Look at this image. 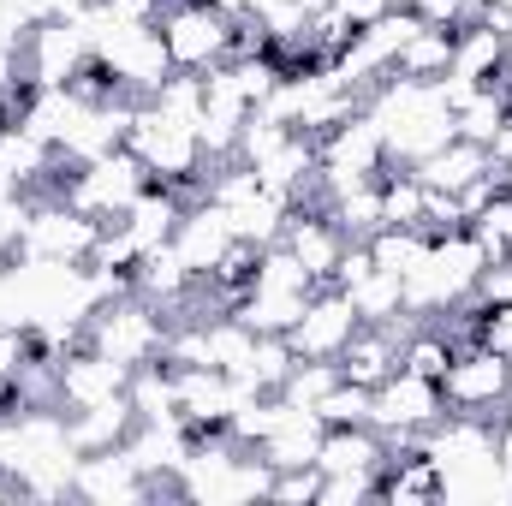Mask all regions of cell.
Here are the masks:
<instances>
[{
  "instance_id": "1",
  "label": "cell",
  "mask_w": 512,
  "mask_h": 506,
  "mask_svg": "<svg viewBox=\"0 0 512 506\" xmlns=\"http://www.w3.org/2000/svg\"><path fill=\"white\" fill-rule=\"evenodd\" d=\"M364 120L382 131L393 167H417V161H429L441 143L459 137L453 108H447L441 90L423 84V78H382V84L364 96Z\"/></svg>"
},
{
  "instance_id": "2",
  "label": "cell",
  "mask_w": 512,
  "mask_h": 506,
  "mask_svg": "<svg viewBox=\"0 0 512 506\" xmlns=\"http://www.w3.org/2000/svg\"><path fill=\"white\" fill-rule=\"evenodd\" d=\"M126 149L143 161V173H149V185H173L179 197H203V179H209V155H203V143H197V126L191 120H173L167 108H155V102H137V114H131V131H126Z\"/></svg>"
},
{
  "instance_id": "3",
  "label": "cell",
  "mask_w": 512,
  "mask_h": 506,
  "mask_svg": "<svg viewBox=\"0 0 512 506\" xmlns=\"http://www.w3.org/2000/svg\"><path fill=\"white\" fill-rule=\"evenodd\" d=\"M167 334H173V322H161V304H149V298H108L90 322H84V346H96V352H108L114 364H126V370H143V364H161L167 358Z\"/></svg>"
},
{
  "instance_id": "4",
  "label": "cell",
  "mask_w": 512,
  "mask_h": 506,
  "mask_svg": "<svg viewBox=\"0 0 512 506\" xmlns=\"http://www.w3.org/2000/svg\"><path fill=\"white\" fill-rule=\"evenodd\" d=\"M84 66H90V6L24 30V78L36 90H66Z\"/></svg>"
},
{
  "instance_id": "5",
  "label": "cell",
  "mask_w": 512,
  "mask_h": 506,
  "mask_svg": "<svg viewBox=\"0 0 512 506\" xmlns=\"http://www.w3.org/2000/svg\"><path fill=\"white\" fill-rule=\"evenodd\" d=\"M161 48H167L173 72H209V66L233 60V18L221 6L173 0L161 12Z\"/></svg>"
},
{
  "instance_id": "6",
  "label": "cell",
  "mask_w": 512,
  "mask_h": 506,
  "mask_svg": "<svg viewBox=\"0 0 512 506\" xmlns=\"http://www.w3.org/2000/svg\"><path fill=\"white\" fill-rule=\"evenodd\" d=\"M143 185H149L143 161H137L131 149H114V155H102V161H90V167H72V179L60 185V203H72V209H84L90 221L114 227Z\"/></svg>"
},
{
  "instance_id": "7",
  "label": "cell",
  "mask_w": 512,
  "mask_h": 506,
  "mask_svg": "<svg viewBox=\"0 0 512 506\" xmlns=\"http://www.w3.org/2000/svg\"><path fill=\"white\" fill-rule=\"evenodd\" d=\"M387 167V143L382 131L370 126L364 114L358 120H346L340 131H328V137H316V179H322V197H340V191H352V185H370V179H382Z\"/></svg>"
},
{
  "instance_id": "8",
  "label": "cell",
  "mask_w": 512,
  "mask_h": 506,
  "mask_svg": "<svg viewBox=\"0 0 512 506\" xmlns=\"http://www.w3.org/2000/svg\"><path fill=\"white\" fill-rule=\"evenodd\" d=\"M441 417H447V393H441V381L411 376V370H393V376L376 387V411H370V423L382 429L393 447L423 441Z\"/></svg>"
},
{
  "instance_id": "9",
  "label": "cell",
  "mask_w": 512,
  "mask_h": 506,
  "mask_svg": "<svg viewBox=\"0 0 512 506\" xmlns=\"http://www.w3.org/2000/svg\"><path fill=\"white\" fill-rule=\"evenodd\" d=\"M441 393H447V411H471V417H501V405L512 399V364L501 352H489L483 340L459 346L447 376H441Z\"/></svg>"
},
{
  "instance_id": "10",
  "label": "cell",
  "mask_w": 512,
  "mask_h": 506,
  "mask_svg": "<svg viewBox=\"0 0 512 506\" xmlns=\"http://www.w3.org/2000/svg\"><path fill=\"white\" fill-rule=\"evenodd\" d=\"M96 239H102V221H90L84 209H72V203L54 197V203L30 209V227L18 239V256H30V262H90Z\"/></svg>"
},
{
  "instance_id": "11",
  "label": "cell",
  "mask_w": 512,
  "mask_h": 506,
  "mask_svg": "<svg viewBox=\"0 0 512 506\" xmlns=\"http://www.w3.org/2000/svg\"><path fill=\"white\" fill-rule=\"evenodd\" d=\"M364 328V316L352 310V298L340 292V286H316V298L304 304V316L292 322V334H286V346L298 352V358H316V364H334L346 346H352V334Z\"/></svg>"
},
{
  "instance_id": "12",
  "label": "cell",
  "mask_w": 512,
  "mask_h": 506,
  "mask_svg": "<svg viewBox=\"0 0 512 506\" xmlns=\"http://www.w3.org/2000/svg\"><path fill=\"white\" fill-rule=\"evenodd\" d=\"M233 215L221 209V203H209V197H197V203H185V215H179V227H173V251L185 256V268L197 274V280H209L215 274V262L233 251Z\"/></svg>"
},
{
  "instance_id": "13",
  "label": "cell",
  "mask_w": 512,
  "mask_h": 506,
  "mask_svg": "<svg viewBox=\"0 0 512 506\" xmlns=\"http://www.w3.org/2000/svg\"><path fill=\"white\" fill-rule=\"evenodd\" d=\"M54 376H60V411H84V405L120 399V393L131 387L126 364H114V358H108V352H96V346L66 352V358L54 364Z\"/></svg>"
},
{
  "instance_id": "14",
  "label": "cell",
  "mask_w": 512,
  "mask_h": 506,
  "mask_svg": "<svg viewBox=\"0 0 512 506\" xmlns=\"http://www.w3.org/2000/svg\"><path fill=\"white\" fill-rule=\"evenodd\" d=\"M280 245L298 256L304 268H310V280L316 286H328L334 280V268H340V256H346V233L334 227V215H328V203L322 209H310V203H298L292 215H286V233H280Z\"/></svg>"
},
{
  "instance_id": "15",
  "label": "cell",
  "mask_w": 512,
  "mask_h": 506,
  "mask_svg": "<svg viewBox=\"0 0 512 506\" xmlns=\"http://www.w3.org/2000/svg\"><path fill=\"white\" fill-rule=\"evenodd\" d=\"M72 495H78V501H102V506H114V501L131 506V501H143V495H149V477L131 465L126 447H108V453H78Z\"/></svg>"
},
{
  "instance_id": "16",
  "label": "cell",
  "mask_w": 512,
  "mask_h": 506,
  "mask_svg": "<svg viewBox=\"0 0 512 506\" xmlns=\"http://www.w3.org/2000/svg\"><path fill=\"white\" fill-rule=\"evenodd\" d=\"M286 399V393H280ZM322 435H328V423L316 417V411H304V405H292L286 399V411H280V423L256 441V453L268 459V471H292V465H316V453H322Z\"/></svg>"
},
{
  "instance_id": "17",
  "label": "cell",
  "mask_w": 512,
  "mask_h": 506,
  "mask_svg": "<svg viewBox=\"0 0 512 506\" xmlns=\"http://www.w3.org/2000/svg\"><path fill=\"white\" fill-rule=\"evenodd\" d=\"M411 328H417V322H405V328H376V322H364V328L352 334V346L334 358L340 376L358 381V387H382V381L399 370V340H405Z\"/></svg>"
},
{
  "instance_id": "18",
  "label": "cell",
  "mask_w": 512,
  "mask_h": 506,
  "mask_svg": "<svg viewBox=\"0 0 512 506\" xmlns=\"http://www.w3.org/2000/svg\"><path fill=\"white\" fill-rule=\"evenodd\" d=\"M387 453H393V441H387L376 423H346V429H328V435H322L316 471H322V477H340V471H376V477H382Z\"/></svg>"
},
{
  "instance_id": "19",
  "label": "cell",
  "mask_w": 512,
  "mask_h": 506,
  "mask_svg": "<svg viewBox=\"0 0 512 506\" xmlns=\"http://www.w3.org/2000/svg\"><path fill=\"white\" fill-rule=\"evenodd\" d=\"M131 286H137V298H149V304H161V310H185L191 286H203V280L185 268V256L173 251V239H167V245H155V251L137 256Z\"/></svg>"
},
{
  "instance_id": "20",
  "label": "cell",
  "mask_w": 512,
  "mask_h": 506,
  "mask_svg": "<svg viewBox=\"0 0 512 506\" xmlns=\"http://www.w3.org/2000/svg\"><path fill=\"white\" fill-rule=\"evenodd\" d=\"M185 203H191V197H179L173 185H143V191L131 197V209L114 221V227H126L131 239H137V251H155V245H167V239H173V227H179Z\"/></svg>"
},
{
  "instance_id": "21",
  "label": "cell",
  "mask_w": 512,
  "mask_h": 506,
  "mask_svg": "<svg viewBox=\"0 0 512 506\" xmlns=\"http://www.w3.org/2000/svg\"><path fill=\"white\" fill-rule=\"evenodd\" d=\"M66 429H72V447L78 453H108V447H126L131 429H137V411L131 399H102V405H84V411H66Z\"/></svg>"
},
{
  "instance_id": "22",
  "label": "cell",
  "mask_w": 512,
  "mask_h": 506,
  "mask_svg": "<svg viewBox=\"0 0 512 506\" xmlns=\"http://www.w3.org/2000/svg\"><path fill=\"white\" fill-rule=\"evenodd\" d=\"M489 167H495V155H489L483 143H471V137H453V143H441L429 161H417L411 173H417L429 191H453V197H459V191H465L471 179H483Z\"/></svg>"
},
{
  "instance_id": "23",
  "label": "cell",
  "mask_w": 512,
  "mask_h": 506,
  "mask_svg": "<svg viewBox=\"0 0 512 506\" xmlns=\"http://www.w3.org/2000/svg\"><path fill=\"white\" fill-rule=\"evenodd\" d=\"M453 36H459L453 24H417L393 60V78H423V84L447 78L453 72Z\"/></svg>"
},
{
  "instance_id": "24",
  "label": "cell",
  "mask_w": 512,
  "mask_h": 506,
  "mask_svg": "<svg viewBox=\"0 0 512 506\" xmlns=\"http://www.w3.org/2000/svg\"><path fill=\"white\" fill-rule=\"evenodd\" d=\"M501 54H507V30L495 24H459L453 36V72L471 84H495L501 78Z\"/></svg>"
},
{
  "instance_id": "25",
  "label": "cell",
  "mask_w": 512,
  "mask_h": 506,
  "mask_svg": "<svg viewBox=\"0 0 512 506\" xmlns=\"http://www.w3.org/2000/svg\"><path fill=\"white\" fill-rule=\"evenodd\" d=\"M233 215V233L256 245V251H268V245H280V233H286V215H292V203L280 197V191H268V185H256L245 203H233L227 209Z\"/></svg>"
},
{
  "instance_id": "26",
  "label": "cell",
  "mask_w": 512,
  "mask_h": 506,
  "mask_svg": "<svg viewBox=\"0 0 512 506\" xmlns=\"http://www.w3.org/2000/svg\"><path fill=\"white\" fill-rule=\"evenodd\" d=\"M346 298H352V310H358L364 322H376V328H405V322H417V316L405 310L399 274H387V268H370L358 286H346Z\"/></svg>"
},
{
  "instance_id": "27",
  "label": "cell",
  "mask_w": 512,
  "mask_h": 506,
  "mask_svg": "<svg viewBox=\"0 0 512 506\" xmlns=\"http://www.w3.org/2000/svg\"><path fill=\"white\" fill-rule=\"evenodd\" d=\"M310 298H316V292H262V286H251V292L233 304V316H239L251 334H292V322L304 316Z\"/></svg>"
},
{
  "instance_id": "28",
  "label": "cell",
  "mask_w": 512,
  "mask_h": 506,
  "mask_svg": "<svg viewBox=\"0 0 512 506\" xmlns=\"http://www.w3.org/2000/svg\"><path fill=\"white\" fill-rule=\"evenodd\" d=\"M507 114H512V84L507 78H495V84H483V90L453 114V126H459V137H471V143L489 149V137L507 126Z\"/></svg>"
},
{
  "instance_id": "29",
  "label": "cell",
  "mask_w": 512,
  "mask_h": 506,
  "mask_svg": "<svg viewBox=\"0 0 512 506\" xmlns=\"http://www.w3.org/2000/svg\"><path fill=\"white\" fill-rule=\"evenodd\" d=\"M364 245H370V256H376V268H387V274L405 280V274H417V268L429 262V245H435V239L417 233V227H376Z\"/></svg>"
},
{
  "instance_id": "30",
  "label": "cell",
  "mask_w": 512,
  "mask_h": 506,
  "mask_svg": "<svg viewBox=\"0 0 512 506\" xmlns=\"http://www.w3.org/2000/svg\"><path fill=\"white\" fill-rule=\"evenodd\" d=\"M328 215H334V227H340L346 239H370V233L382 227V179H370V185H352V191L328 197Z\"/></svg>"
},
{
  "instance_id": "31",
  "label": "cell",
  "mask_w": 512,
  "mask_h": 506,
  "mask_svg": "<svg viewBox=\"0 0 512 506\" xmlns=\"http://www.w3.org/2000/svg\"><path fill=\"white\" fill-rule=\"evenodd\" d=\"M447 364H453V340H447L435 322H417V328L399 340V370L441 381V376H447Z\"/></svg>"
},
{
  "instance_id": "32",
  "label": "cell",
  "mask_w": 512,
  "mask_h": 506,
  "mask_svg": "<svg viewBox=\"0 0 512 506\" xmlns=\"http://www.w3.org/2000/svg\"><path fill=\"white\" fill-rule=\"evenodd\" d=\"M423 179L411 167H387L382 173V227H417L423 233Z\"/></svg>"
},
{
  "instance_id": "33",
  "label": "cell",
  "mask_w": 512,
  "mask_h": 506,
  "mask_svg": "<svg viewBox=\"0 0 512 506\" xmlns=\"http://www.w3.org/2000/svg\"><path fill=\"white\" fill-rule=\"evenodd\" d=\"M370 411H376V387H358V381H334L322 399H316V417L328 423V429H346V423H370Z\"/></svg>"
},
{
  "instance_id": "34",
  "label": "cell",
  "mask_w": 512,
  "mask_h": 506,
  "mask_svg": "<svg viewBox=\"0 0 512 506\" xmlns=\"http://www.w3.org/2000/svg\"><path fill=\"white\" fill-rule=\"evenodd\" d=\"M334 381H340V364H316V358H298V364H292V376H286V387H280V393H286L292 405H304V411H316V399H322V393H328Z\"/></svg>"
},
{
  "instance_id": "35",
  "label": "cell",
  "mask_w": 512,
  "mask_h": 506,
  "mask_svg": "<svg viewBox=\"0 0 512 506\" xmlns=\"http://www.w3.org/2000/svg\"><path fill=\"white\" fill-rule=\"evenodd\" d=\"M316 495H322V471H316V465H292V471H274V477H268V501L316 506Z\"/></svg>"
},
{
  "instance_id": "36",
  "label": "cell",
  "mask_w": 512,
  "mask_h": 506,
  "mask_svg": "<svg viewBox=\"0 0 512 506\" xmlns=\"http://www.w3.org/2000/svg\"><path fill=\"white\" fill-rule=\"evenodd\" d=\"M352 501H376V471H340V477H322L316 506H352Z\"/></svg>"
},
{
  "instance_id": "37",
  "label": "cell",
  "mask_w": 512,
  "mask_h": 506,
  "mask_svg": "<svg viewBox=\"0 0 512 506\" xmlns=\"http://www.w3.org/2000/svg\"><path fill=\"white\" fill-rule=\"evenodd\" d=\"M477 340L512 364V304H483V316H477Z\"/></svg>"
},
{
  "instance_id": "38",
  "label": "cell",
  "mask_w": 512,
  "mask_h": 506,
  "mask_svg": "<svg viewBox=\"0 0 512 506\" xmlns=\"http://www.w3.org/2000/svg\"><path fill=\"white\" fill-rule=\"evenodd\" d=\"M167 6H173V0H96V12L114 18V24H161Z\"/></svg>"
},
{
  "instance_id": "39",
  "label": "cell",
  "mask_w": 512,
  "mask_h": 506,
  "mask_svg": "<svg viewBox=\"0 0 512 506\" xmlns=\"http://www.w3.org/2000/svg\"><path fill=\"white\" fill-rule=\"evenodd\" d=\"M30 328H0V381H12L24 364H30Z\"/></svg>"
},
{
  "instance_id": "40",
  "label": "cell",
  "mask_w": 512,
  "mask_h": 506,
  "mask_svg": "<svg viewBox=\"0 0 512 506\" xmlns=\"http://www.w3.org/2000/svg\"><path fill=\"white\" fill-rule=\"evenodd\" d=\"M393 6H399V0H334V18H340L352 36H358L364 24H376L382 12H393Z\"/></svg>"
},
{
  "instance_id": "41",
  "label": "cell",
  "mask_w": 512,
  "mask_h": 506,
  "mask_svg": "<svg viewBox=\"0 0 512 506\" xmlns=\"http://www.w3.org/2000/svg\"><path fill=\"white\" fill-rule=\"evenodd\" d=\"M489 155H495L501 167H512V114H507V126H501L495 137H489Z\"/></svg>"
},
{
  "instance_id": "42",
  "label": "cell",
  "mask_w": 512,
  "mask_h": 506,
  "mask_svg": "<svg viewBox=\"0 0 512 506\" xmlns=\"http://www.w3.org/2000/svg\"><path fill=\"white\" fill-rule=\"evenodd\" d=\"M215 6H221L227 18H245V12H256V6H262V0H215Z\"/></svg>"
},
{
  "instance_id": "43",
  "label": "cell",
  "mask_w": 512,
  "mask_h": 506,
  "mask_svg": "<svg viewBox=\"0 0 512 506\" xmlns=\"http://www.w3.org/2000/svg\"><path fill=\"white\" fill-rule=\"evenodd\" d=\"M501 78L512 84V30H507V54H501Z\"/></svg>"
},
{
  "instance_id": "44",
  "label": "cell",
  "mask_w": 512,
  "mask_h": 506,
  "mask_svg": "<svg viewBox=\"0 0 512 506\" xmlns=\"http://www.w3.org/2000/svg\"><path fill=\"white\" fill-rule=\"evenodd\" d=\"M12 191H18V185H12V173L0 167V197H12Z\"/></svg>"
},
{
  "instance_id": "45",
  "label": "cell",
  "mask_w": 512,
  "mask_h": 506,
  "mask_svg": "<svg viewBox=\"0 0 512 506\" xmlns=\"http://www.w3.org/2000/svg\"><path fill=\"white\" fill-rule=\"evenodd\" d=\"M84 6H96V0H66V12H84Z\"/></svg>"
},
{
  "instance_id": "46",
  "label": "cell",
  "mask_w": 512,
  "mask_h": 506,
  "mask_svg": "<svg viewBox=\"0 0 512 506\" xmlns=\"http://www.w3.org/2000/svg\"><path fill=\"white\" fill-rule=\"evenodd\" d=\"M399 6H411V0H399Z\"/></svg>"
}]
</instances>
